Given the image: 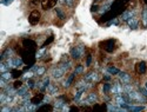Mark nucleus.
Masks as SVG:
<instances>
[{"mask_svg": "<svg viewBox=\"0 0 147 112\" xmlns=\"http://www.w3.org/2000/svg\"><path fill=\"white\" fill-rule=\"evenodd\" d=\"M131 3V0H115L114 3L111 4V7L106 12L105 14H102V17L100 18V22H105V21H109L114 19L117 16L122 14L126 11V7L128 6V4Z\"/></svg>", "mask_w": 147, "mask_h": 112, "instance_id": "nucleus-1", "label": "nucleus"}, {"mask_svg": "<svg viewBox=\"0 0 147 112\" xmlns=\"http://www.w3.org/2000/svg\"><path fill=\"white\" fill-rule=\"evenodd\" d=\"M20 54H21V58L24 60V63H25L26 65L28 66H32L34 64V61H35V52L34 51H28V50L26 48H24L20 51Z\"/></svg>", "mask_w": 147, "mask_h": 112, "instance_id": "nucleus-2", "label": "nucleus"}, {"mask_svg": "<svg viewBox=\"0 0 147 112\" xmlns=\"http://www.w3.org/2000/svg\"><path fill=\"white\" fill-rule=\"evenodd\" d=\"M100 47L104 48L106 52H113L115 50V40L114 39H108V40H105V41H101L100 43Z\"/></svg>", "mask_w": 147, "mask_h": 112, "instance_id": "nucleus-3", "label": "nucleus"}, {"mask_svg": "<svg viewBox=\"0 0 147 112\" xmlns=\"http://www.w3.org/2000/svg\"><path fill=\"white\" fill-rule=\"evenodd\" d=\"M22 63H24L22 58H19V57H17V58H11V59L7 60L8 67H14V69L20 67V66L22 65Z\"/></svg>", "mask_w": 147, "mask_h": 112, "instance_id": "nucleus-4", "label": "nucleus"}, {"mask_svg": "<svg viewBox=\"0 0 147 112\" xmlns=\"http://www.w3.org/2000/svg\"><path fill=\"white\" fill-rule=\"evenodd\" d=\"M28 21H30L31 25H36V24H38L40 21V12L36 11V10L32 11L30 17H28Z\"/></svg>", "mask_w": 147, "mask_h": 112, "instance_id": "nucleus-5", "label": "nucleus"}, {"mask_svg": "<svg viewBox=\"0 0 147 112\" xmlns=\"http://www.w3.org/2000/svg\"><path fill=\"white\" fill-rule=\"evenodd\" d=\"M22 47L24 48H26L28 50V51H34L35 52V50H36V44L34 40H31V39H25L22 41Z\"/></svg>", "mask_w": 147, "mask_h": 112, "instance_id": "nucleus-6", "label": "nucleus"}, {"mask_svg": "<svg viewBox=\"0 0 147 112\" xmlns=\"http://www.w3.org/2000/svg\"><path fill=\"white\" fill-rule=\"evenodd\" d=\"M71 54L74 59H79L81 58V56L84 54V47L82 46H76L71 50Z\"/></svg>", "mask_w": 147, "mask_h": 112, "instance_id": "nucleus-7", "label": "nucleus"}, {"mask_svg": "<svg viewBox=\"0 0 147 112\" xmlns=\"http://www.w3.org/2000/svg\"><path fill=\"white\" fill-rule=\"evenodd\" d=\"M57 3H58V0H41V7H42V10L47 11V10L54 7Z\"/></svg>", "mask_w": 147, "mask_h": 112, "instance_id": "nucleus-8", "label": "nucleus"}, {"mask_svg": "<svg viewBox=\"0 0 147 112\" xmlns=\"http://www.w3.org/2000/svg\"><path fill=\"white\" fill-rule=\"evenodd\" d=\"M42 99H44V93L42 92H39V93H36V94H34V97H32L31 98V104H33V105H38V104H40L41 102H42Z\"/></svg>", "mask_w": 147, "mask_h": 112, "instance_id": "nucleus-9", "label": "nucleus"}, {"mask_svg": "<svg viewBox=\"0 0 147 112\" xmlns=\"http://www.w3.org/2000/svg\"><path fill=\"white\" fill-rule=\"evenodd\" d=\"M146 69H147V66H146L145 61H140V63H138L137 64V67H136V70H137V72L139 74H144L146 72Z\"/></svg>", "mask_w": 147, "mask_h": 112, "instance_id": "nucleus-10", "label": "nucleus"}, {"mask_svg": "<svg viewBox=\"0 0 147 112\" xmlns=\"http://www.w3.org/2000/svg\"><path fill=\"white\" fill-rule=\"evenodd\" d=\"M64 73H65V71L61 69L60 66H58L57 69H54V70L52 71V76H53L54 78H60V77H63Z\"/></svg>", "mask_w": 147, "mask_h": 112, "instance_id": "nucleus-11", "label": "nucleus"}, {"mask_svg": "<svg viewBox=\"0 0 147 112\" xmlns=\"http://www.w3.org/2000/svg\"><path fill=\"white\" fill-rule=\"evenodd\" d=\"M85 80H87V81H98L99 80V76L95 73V72H91L88 73L86 77H85Z\"/></svg>", "mask_w": 147, "mask_h": 112, "instance_id": "nucleus-12", "label": "nucleus"}, {"mask_svg": "<svg viewBox=\"0 0 147 112\" xmlns=\"http://www.w3.org/2000/svg\"><path fill=\"white\" fill-rule=\"evenodd\" d=\"M118 74H119V77H120L121 81L124 83V84H128V83L131 81V77L128 76L127 73H124V72H119Z\"/></svg>", "mask_w": 147, "mask_h": 112, "instance_id": "nucleus-13", "label": "nucleus"}, {"mask_svg": "<svg viewBox=\"0 0 147 112\" xmlns=\"http://www.w3.org/2000/svg\"><path fill=\"white\" fill-rule=\"evenodd\" d=\"M122 91H124V86H121V85H119V84H115V85H113V88H112V92L114 93V94H121L122 93Z\"/></svg>", "mask_w": 147, "mask_h": 112, "instance_id": "nucleus-14", "label": "nucleus"}, {"mask_svg": "<svg viewBox=\"0 0 147 112\" xmlns=\"http://www.w3.org/2000/svg\"><path fill=\"white\" fill-rule=\"evenodd\" d=\"M127 24H128V26H129L131 29H133V30L138 29V20L134 18V17L131 18V19H128V20H127Z\"/></svg>", "mask_w": 147, "mask_h": 112, "instance_id": "nucleus-15", "label": "nucleus"}, {"mask_svg": "<svg viewBox=\"0 0 147 112\" xmlns=\"http://www.w3.org/2000/svg\"><path fill=\"white\" fill-rule=\"evenodd\" d=\"M134 17V12L133 11H125L124 13H122V19L124 20H128V19H131V18H133Z\"/></svg>", "mask_w": 147, "mask_h": 112, "instance_id": "nucleus-16", "label": "nucleus"}, {"mask_svg": "<svg viewBox=\"0 0 147 112\" xmlns=\"http://www.w3.org/2000/svg\"><path fill=\"white\" fill-rule=\"evenodd\" d=\"M52 110H53V106H52V105H50V104L44 105V106H40V107L38 109V111H39V112H42V111H52Z\"/></svg>", "mask_w": 147, "mask_h": 112, "instance_id": "nucleus-17", "label": "nucleus"}, {"mask_svg": "<svg viewBox=\"0 0 147 112\" xmlns=\"http://www.w3.org/2000/svg\"><path fill=\"white\" fill-rule=\"evenodd\" d=\"M94 102H96V94L95 93H91L86 99V103H94Z\"/></svg>", "mask_w": 147, "mask_h": 112, "instance_id": "nucleus-18", "label": "nucleus"}, {"mask_svg": "<svg viewBox=\"0 0 147 112\" xmlns=\"http://www.w3.org/2000/svg\"><path fill=\"white\" fill-rule=\"evenodd\" d=\"M11 73H12V77H13V78H19L21 76V71L17 70V69H13L11 71Z\"/></svg>", "mask_w": 147, "mask_h": 112, "instance_id": "nucleus-19", "label": "nucleus"}, {"mask_svg": "<svg viewBox=\"0 0 147 112\" xmlns=\"http://www.w3.org/2000/svg\"><path fill=\"white\" fill-rule=\"evenodd\" d=\"M74 76H76V73H73V74H71L69 76V78L65 81V84H64V86H66V88H68V86L72 84V81H73V79H74Z\"/></svg>", "mask_w": 147, "mask_h": 112, "instance_id": "nucleus-20", "label": "nucleus"}, {"mask_svg": "<svg viewBox=\"0 0 147 112\" xmlns=\"http://www.w3.org/2000/svg\"><path fill=\"white\" fill-rule=\"evenodd\" d=\"M11 77H12V73H9V72H4V73H1V79L6 80V81L9 80Z\"/></svg>", "mask_w": 147, "mask_h": 112, "instance_id": "nucleus-21", "label": "nucleus"}, {"mask_svg": "<svg viewBox=\"0 0 147 112\" xmlns=\"http://www.w3.org/2000/svg\"><path fill=\"white\" fill-rule=\"evenodd\" d=\"M142 24L144 26H147V8L142 11Z\"/></svg>", "mask_w": 147, "mask_h": 112, "instance_id": "nucleus-22", "label": "nucleus"}, {"mask_svg": "<svg viewBox=\"0 0 147 112\" xmlns=\"http://www.w3.org/2000/svg\"><path fill=\"white\" fill-rule=\"evenodd\" d=\"M53 40H54V35H53V34H51L50 37H48V39H46V41H45V43L42 44V47H45V46H47L48 44H51V43H52Z\"/></svg>", "mask_w": 147, "mask_h": 112, "instance_id": "nucleus-23", "label": "nucleus"}, {"mask_svg": "<svg viewBox=\"0 0 147 112\" xmlns=\"http://www.w3.org/2000/svg\"><path fill=\"white\" fill-rule=\"evenodd\" d=\"M127 109L131 110V111H142L144 110L142 106H128Z\"/></svg>", "mask_w": 147, "mask_h": 112, "instance_id": "nucleus-24", "label": "nucleus"}, {"mask_svg": "<svg viewBox=\"0 0 147 112\" xmlns=\"http://www.w3.org/2000/svg\"><path fill=\"white\" fill-rule=\"evenodd\" d=\"M26 91H27L26 88H20V89L18 90V94H19V96H25V94H27Z\"/></svg>", "mask_w": 147, "mask_h": 112, "instance_id": "nucleus-25", "label": "nucleus"}, {"mask_svg": "<svg viewBox=\"0 0 147 112\" xmlns=\"http://www.w3.org/2000/svg\"><path fill=\"white\" fill-rule=\"evenodd\" d=\"M47 89H48V91H50L51 94H53V93H55V92L58 91V89L54 88V86H52V85H48V88H47Z\"/></svg>", "mask_w": 147, "mask_h": 112, "instance_id": "nucleus-26", "label": "nucleus"}, {"mask_svg": "<svg viewBox=\"0 0 147 112\" xmlns=\"http://www.w3.org/2000/svg\"><path fill=\"white\" fill-rule=\"evenodd\" d=\"M0 70H1V73L8 72V67H7V65H5L4 63H1V65H0Z\"/></svg>", "mask_w": 147, "mask_h": 112, "instance_id": "nucleus-27", "label": "nucleus"}, {"mask_svg": "<svg viewBox=\"0 0 147 112\" xmlns=\"http://www.w3.org/2000/svg\"><path fill=\"white\" fill-rule=\"evenodd\" d=\"M21 85H22L21 80H17V81H14V84H13V88H14V89H20Z\"/></svg>", "mask_w": 147, "mask_h": 112, "instance_id": "nucleus-28", "label": "nucleus"}, {"mask_svg": "<svg viewBox=\"0 0 147 112\" xmlns=\"http://www.w3.org/2000/svg\"><path fill=\"white\" fill-rule=\"evenodd\" d=\"M55 11H57V14H58V16L60 17V19H64V18H65L64 13H63V12H61V10H60V8H57Z\"/></svg>", "mask_w": 147, "mask_h": 112, "instance_id": "nucleus-29", "label": "nucleus"}, {"mask_svg": "<svg viewBox=\"0 0 147 112\" xmlns=\"http://www.w3.org/2000/svg\"><path fill=\"white\" fill-rule=\"evenodd\" d=\"M13 1H14V0H3L1 4H3V5H5V6H8V5H11Z\"/></svg>", "mask_w": 147, "mask_h": 112, "instance_id": "nucleus-30", "label": "nucleus"}, {"mask_svg": "<svg viewBox=\"0 0 147 112\" xmlns=\"http://www.w3.org/2000/svg\"><path fill=\"white\" fill-rule=\"evenodd\" d=\"M108 71L111 72V73H113V74H118V73L120 72L118 69H114V67H109V69H108Z\"/></svg>", "mask_w": 147, "mask_h": 112, "instance_id": "nucleus-31", "label": "nucleus"}, {"mask_svg": "<svg viewBox=\"0 0 147 112\" xmlns=\"http://www.w3.org/2000/svg\"><path fill=\"white\" fill-rule=\"evenodd\" d=\"M109 90H111V85H109V84H105L104 85V92H108Z\"/></svg>", "mask_w": 147, "mask_h": 112, "instance_id": "nucleus-32", "label": "nucleus"}, {"mask_svg": "<svg viewBox=\"0 0 147 112\" xmlns=\"http://www.w3.org/2000/svg\"><path fill=\"white\" fill-rule=\"evenodd\" d=\"M45 72V67H39L36 70V73H38V76H41V74Z\"/></svg>", "mask_w": 147, "mask_h": 112, "instance_id": "nucleus-33", "label": "nucleus"}, {"mask_svg": "<svg viewBox=\"0 0 147 112\" xmlns=\"http://www.w3.org/2000/svg\"><path fill=\"white\" fill-rule=\"evenodd\" d=\"M64 105H65V102H63V100H58L57 104H55L57 107H61V106H64Z\"/></svg>", "mask_w": 147, "mask_h": 112, "instance_id": "nucleus-34", "label": "nucleus"}, {"mask_svg": "<svg viewBox=\"0 0 147 112\" xmlns=\"http://www.w3.org/2000/svg\"><path fill=\"white\" fill-rule=\"evenodd\" d=\"M82 70H84V67H82L81 65H79V66L76 69V72H74V73H76V74H77V73H81V72H82Z\"/></svg>", "mask_w": 147, "mask_h": 112, "instance_id": "nucleus-35", "label": "nucleus"}, {"mask_svg": "<svg viewBox=\"0 0 147 112\" xmlns=\"http://www.w3.org/2000/svg\"><path fill=\"white\" fill-rule=\"evenodd\" d=\"M93 110H106V106L105 105H102V106H98V105H95L94 107H93Z\"/></svg>", "mask_w": 147, "mask_h": 112, "instance_id": "nucleus-36", "label": "nucleus"}, {"mask_svg": "<svg viewBox=\"0 0 147 112\" xmlns=\"http://www.w3.org/2000/svg\"><path fill=\"white\" fill-rule=\"evenodd\" d=\"M91 60H92V56H91V54H88V56H87V61H86L87 66H90V64H91Z\"/></svg>", "mask_w": 147, "mask_h": 112, "instance_id": "nucleus-37", "label": "nucleus"}, {"mask_svg": "<svg viewBox=\"0 0 147 112\" xmlns=\"http://www.w3.org/2000/svg\"><path fill=\"white\" fill-rule=\"evenodd\" d=\"M98 8H99V7H98V5H92L91 11H92V12H95V11H98Z\"/></svg>", "mask_w": 147, "mask_h": 112, "instance_id": "nucleus-38", "label": "nucleus"}, {"mask_svg": "<svg viewBox=\"0 0 147 112\" xmlns=\"http://www.w3.org/2000/svg\"><path fill=\"white\" fill-rule=\"evenodd\" d=\"M27 85H28V88H33V86H34V81L33 80H28V83H27Z\"/></svg>", "mask_w": 147, "mask_h": 112, "instance_id": "nucleus-39", "label": "nucleus"}, {"mask_svg": "<svg viewBox=\"0 0 147 112\" xmlns=\"http://www.w3.org/2000/svg\"><path fill=\"white\" fill-rule=\"evenodd\" d=\"M64 3H65L66 5H72V4H73V0H64Z\"/></svg>", "mask_w": 147, "mask_h": 112, "instance_id": "nucleus-40", "label": "nucleus"}, {"mask_svg": "<svg viewBox=\"0 0 147 112\" xmlns=\"http://www.w3.org/2000/svg\"><path fill=\"white\" fill-rule=\"evenodd\" d=\"M69 111H79V109H78V107H74V106H73V107H71V109H69Z\"/></svg>", "mask_w": 147, "mask_h": 112, "instance_id": "nucleus-41", "label": "nucleus"}, {"mask_svg": "<svg viewBox=\"0 0 147 112\" xmlns=\"http://www.w3.org/2000/svg\"><path fill=\"white\" fill-rule=\"evenodd\" d=\"M144 3H145V4L147 5V0H144Z\"/></svg>", "mask_w": 147, "mask_h": 112, "instance_id": "nucleus-42", "label": "nucleus"}, {"mask_svg": "<svg viewBox=\"0 0 147 112\" xmlns=\"http://www.w3.org/2000/svg\"><path fill=\"white\" fill-rule=\"evenodd\" d=\"M94 1H95V3H98V1H100V0H94Z\"/></svg>", "mask_w": 147, "mask_h": 112, "instance_id": "nucleus-43", "label": "nucleus"}, {"mask_svg": "<svg viewBox=\"0 0 147 112\" xmlns=\"http://www.w3.org/2000/svg\"><path fill=\"white\" fill-rule=\"evenodd\" d=\"M146 89H147V84H146Z\"/></svg>", "mask_w": 147, "mask_h": 112, "instance_id": "nucleus-44", "label": "nucleus"}]
</instances>
